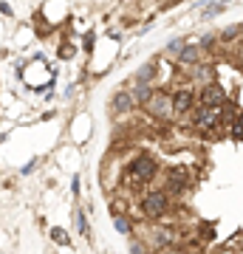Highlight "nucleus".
<instances>
[{
	"label": "nucleus",
	"instance_id": "1",
	"mask_svg": "<svg viewBox=\"0 0 243 254\" xmlns=\"http://www.w3.org/2000/svg\"><path fill=\"white\" fill-rule=\"evenodd\" d=\"M156 173H159V164H156L150 155H136L133 161H130V167H127L130 181H136L139 187H142V184H150L156 178Z\"/></svg>",
	"mask_w": 243,
	"mask_h": 254
},
{
	"label": "nucleus",
	"instance_id": "2",
	"mask_svg": "<svg viewBox=\"0 0 243 254\" xmlns=\"http://www.w3.org/2000/svg\"><path fill=\"white\" fill-rule=\"evenodd\" d=\"M144 108L150 110L153 116H159V119H172V116H175V108H172V93H167V91H153V96L144 102Z\"/></svg>",
	"mask_w": 243,
	"mask_h": 254
},
{
	"label": "nucleus",
	"instance_id": "3",
	"mask_svg": "<svg viewBox=\"0 0 243 254\" xmlns=\"http://www.w3.org/2000/svg\"><path fill=\"white\" fill-rule=\"evenodd\" d=\"M167 209H170V198L164 192H147L142 198V212L147 218H162L167 215Z\"/></svg>",
	"mask_w": 243,
	"mask_h": 254
},
{
	"label": "nucleus",
	"instance_id": "4",
	"mask_svg": "<svg viewBox=\"0 0 243 254\" xmlns=\"http://www.w3.org/2000/svg\"><path fill=\"white\" fill-rule=\"evenodd\" d=\"M218 122H221V108H218V105H204V108L195 113V127H198V130H212Z\"/></svg>",
	"mask_w": 243,
	"mask_h": 254
},
{
	"label": "nucleus",
	"instance_id": "5",
	"mask_svg": "<svg viewBox=\"0 0 243 254\" xmlns=\"http://www.w3.org/2000/svg\"><path fill=\"white\" fill-rule=\"evenodd\" d=\"M198 99H201V105H218V108H224V105H226V93H224V88H221V85L209 82V85H204V88H201Z\"/></svg>",
	"mask_w": 243,
	"mask_h": 254
},
{
	"label": "nucleus",
	"instance_id": "6",
	"mask_svg": "<svg viewBox=\"0 0 243 254\" xmlns=\"http://www.w3.org/2000/svg\"><path fill=\"white\" fill-rule=\"evenodd\" d=\"M187 181H189V175L184 167H172L170 173H167V190L170 192H184L187 190Z\"/></svg>",
	"mask_w": 243,
	"mask_h": 254
},
{
	"label": "nucleus",
	"instance_id": "7",
	"mask_svg": "<svg viewBox=\"0 0 243 254\" xmlns=\"http://www.w3.org/2000/svg\"><path fill=\"white\" fill-rule=\"evenodd\" d=\"M192 102H195V93H192V91H175V96H172V108H175V116H181V113H189Z\"/></svg>",
	"mask_w": 243,
	"mask_h": 254
},
{
	"label": "nucleus",
	"instance_id": "8",
	"mask_svg": "<svg viewBox=\"0 0 243 254\" xmlns=\"http://www.w3.org/2000/svg\"><path fill=\"white\" fill-rule=\"evenodd\" d=\"M133 105H136V102H133V93H127V91L116 93V99H113V110H116V113H127Z\"/></svg>",
	"mask_w": 243,
	"mask_h": 254
},
{
	"label": "nucleus",
	"instance_id": "9",
	"mask_svg": "<svg viewBox=\"0 0 243 254\" xmlns=\"http://www.w3.org/2000/svg\"><path fill=\"white\" fill-rule=\"evenodd\" d=\"M153 96V88H150V82H139V88L133 91V102L136 105H144V102Z\"/></svg>",
	"mask_w": 243,
	"mask_h": 254
},
{
	"label": "nucleus",
	"instance_id": "10",
	"mask_svg": "<svg viewBox=\"0 0 243 254\" xmlns=\"http://www.w3.org/2000/svg\"><path fill=\"white\" fill-rule=\"evenodd\" d=\"M229 136L232 138H243V113L229 119Z\"/></svg>",
	"mask_w": 243,
	"mask_h": 254
},
{
	"label": "nucleus",
	"instance_id": "11",
	"mask_svg": "<svg viewBox=\"0 0 243 254\" xmlns=\"http://www.w3.org/2000/svg\"><path fill=\"white\" fill-rule=\"evenodd\" d=\"M178 63H184V65L198 63V48H195V46H187L184 51H178Z\"/></svg>",
	"mask_w": 243,
	"mask_h": 254
},
{
	"label": "nucleus",
	"instance_id": "12",
	"mask_svg": "<svg viewBox=\"0 0 243 254\" xmlns=\"http://www.w3.org/2000/svg\"><path fill=\"white\" fill-rule=\"evenodd\" d=\"M153 76H156V68H153V63H147V65H142V68H139L136 82H150Z\"/></svg>",
	"mask_w": 243,
	"mask_h": 254
},
{
	"label": "nucleus",
	"instance_id": "13",
	"mask_svg": "<svg viewBox=\"0 0 243 254\" xmlns=\"http://www.w3.org/2000/svg\"><path fill=\"white\" fill-rule=\"evenodd\" d=\"M224 9H226L224 0H212V6H207V9H204V14H207V17H215V14H221Z\"/></svg>",
	"mask_w": 243,
	"mask_h": 254
},
{
	"label": "nucleus",
	"instance_id": "14",
	"mask_svg": "<svg viewBox=\"0 0 243 254\" xmlns=\"http://www.w3.org/2000/svg\"><path fill=\"white\" fill-rule=\"evenodd\" d=\"M113 223H116V229L122 232V235H130V223H127L122 215H116V212H113Z\"/></svg>",
	"mask_w": 243,
	"mask_h": 254
},
{
	"label": "nucleus",
	"instance_id": "15",
	"mask_svg": "<svg viewBox=\"0 0 243 254\" xmlns=\"http://www.w3.org/2000/svg\"><path fill=\"white\" fill-rule=\"evenodd\" d=\"M238 34H241V26H232V28H224V34L221 37H224V40H235Z\"/></svg>",
	"mask_w": 243,
	"mask_h": 254
},
{
	"label": "nucleus",
	"instance_id": "16",
	"mask_svg": "<svg viewBox=\"0 0 243 254\" xmlns=\"http://www.w3.org/2000/svg\"><path fill=\"white\" fill-rule=\"evenodd\" d=\"M54 240H57V243H68V235L60 232V229H54Z\"/></svg>",
	"mask_w": 243,
	"mask_h": 254
},
{
	"label": "nucleus",
	"instance_id": "17",
	"mask_svg": "<svg viewBox=\"0 0 243 254\" xmlns=\"http://www.w3.org/2000/svg\"><path fill=\"white\" fill-rule=\"evenodd\" d=\"M241 34H243V23H241Z\"/></svg>",
	"mask_w": 243,
	"mask_h": 254
}]
</instances>
